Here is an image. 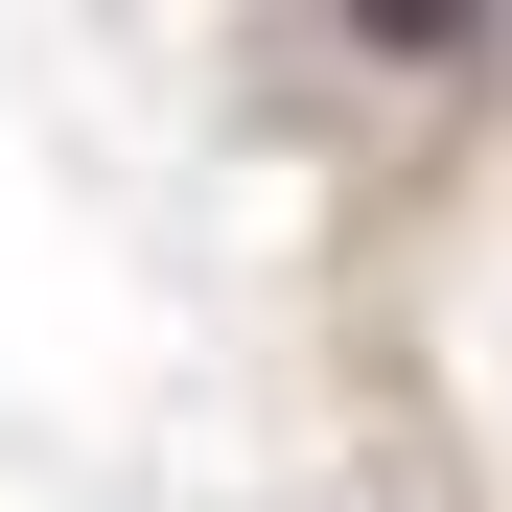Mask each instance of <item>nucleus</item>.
<instances>
[{
    "instance_id": "nucleus-1",
    "label": "nucleus",
    "mask_w": 512,
    "mask_h": 512,
    "mask_svg": "<svg viewBox=\"0 0 512 512\" xmlns=\"http://www.w3.org/2000/svg\"><path fill=\"white\" fill-rule=\"evenodd\" d=\"M489 24H512V0H350L373 70H489Z\"/></svg>"
}]
</instances>
